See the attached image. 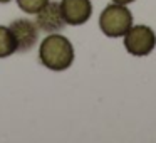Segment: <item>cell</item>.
<instances>
[{"instance_id":"obj_9","label":"cell","mask_w":156,"mask_h":143,"mask_svg":"<svg viewBox=\"0 0 156 143\" xmlns=\"http://www.w3.org/2000/svg\"><path fill=\"white\" fill-rule=\"evenodd\" d=\"M114 4H121V5H129L133 4V2H136V0H112Z\"/></svg>"},{"instance_id":"obj_2","label":"cell","mask_w":156,"mask_h":143,"mask_svg":"<svg viewBox=\"0 0 156 143\" xmlns=\"http://www.w3.org/2000/svg\"><path fill=\"white\" fill-rule=\"evenodd\" d=\"M133 25V14L126 5L114 4L104 9L99 15V29L106 37H122Z\"/></svg>"},{"instance_id":"obj_1","label":"cell","mask_w":156,"mask_h":143,"mask_svg":"<svg viewBox=\"0 0 156 143\" xmlns=\"http://www.w3.org/2000/svg\"><path fill=\"white\" fill-rule=\"evenodd\" d=\"M39 61L51 71H66L74 62V47L67 37L59 32L49 34L39 47Z\"/></svg>"},{"instance_id":"obj_3","label":"cell","mask_w":156,"mask_h":143,"mask_svg":"<svg viewBox=\"0 0 156 143\" xmlns=\"http://www.w3.org/2000/svg\"><path fill=\"white\" fill-rule=\"evenodd\" d=\"M122 37L126 51L136 57H144L156 47V32L149 25H131Z\"/></svg>"},{"instance_id":"obj_6","label":"cell","mask_w":156,"mask_h":143,"mask_svg":"<svg viewBox=\"0 0 156 143\" xmlns=\"http://www.w3.org/2000/svg\"><path fill=\"white\" fill-rule=\"evenodd\" d=\"M34 22L37 24L39 31H44L47 34H54V32H59L66 27V22L62 19L59 2H49L45 7H42L35 14Z\"/></svg>"},{"instance_id":"obj_7","label":"cell","mask_w":156,"mask_h":143,"mask_svg":"<svg viewBox=\"0 0 156 143\" xmlns=\"http://www.w3.org/2000/svg\"><path fill=\"white\" fill-rule=\"evenodd\" d=\"M15 52H17V46H15V41L12 37L9 27L0 25V59L9 57Z\"/></svg>"},{"instance_id":"obj_8","label":"cell","mask_w":156,"mask_h":143,"mask_svg":"<svg viewBox=\"0 0 156 143\" xmlns=\"http://www.w3.org/2000/svg\"><path fill=\"white\" fill-rule=\"evenodd\" d=\"M15 2H17L19 9L22 12H25V14H37L51 0H15Z\"/></svg>"},{"instance_id":"obj_10","label":"cell","mask_w":156,"mask_h":143,"mask_svg":"<svg viewBox=\"0 0 156 143\" xmlns=\"http://www.w3.org/2000/svg\"><path fill=\"white\" fill-rule=\"evenodd\" d=\"M9 2H12V0H0V4H9Z\"/></svg>"},{"instance_id":"obj_4","label":"cell","mask_w":156,"mask_h":143,"mask_svg":"<svg viewBox=\"0 0 156 143\" xmlns=\"http://www.w3.org/2000/svg\"><path fill=\"white\" fill-rule=\"evenodd\" d=\"M9 31L14 37L19 52L30 51L39 41V27L30 19H17L9 25Z\"/></svg>"},{"instance_id":"obj_5","label":"cell","mask_w":156,"mask_h":143,"mask_svg":"<svg viewBox=\"0 0 156 143\" xmlns=\"http://www.w3.org/2000/svg\"><path fill=\"white\" fill-rule=\"evenodd\" d=\"M59 7L64 22L69 25H82L92 15L91 0H61Z\"/></svg>"}]
</instances>
